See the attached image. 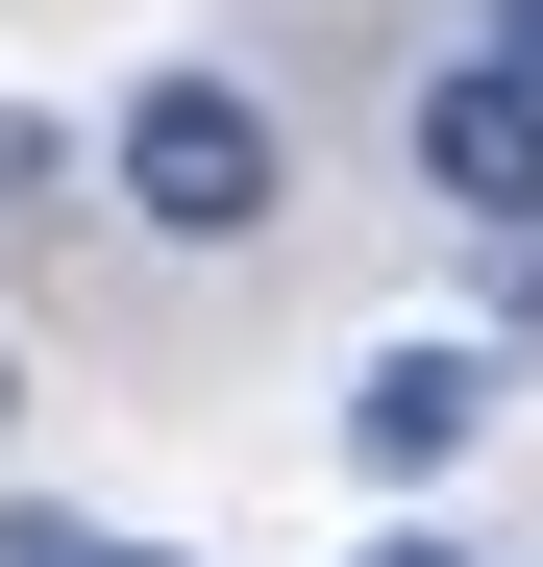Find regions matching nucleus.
I'll list each match as a JSON object with an SVG mask.
<instances>
[{
	"label": "nucleus",
	"instance_id": "423d86ee",
	"mask_svg": "<svg viewBox=\"0 0 543 567\" xmlns=\"http://www.w3.org/2000/svg\"><path fill=\"white\" fill-rule=\"evenodd\" d=\"M470 25H494V50H519V74H543V0H470Z\"/></svg>",
	"mask_w": 543,
	"mask_h": 567
},
{
	"label": "nucleus",
	"instance_id": "f257e3e1",
	"mask_svg": "<svg viewBox=\"0 0 543 567\" xmlns=\"http://www.w3.org/2000/svg\"><path fill=\"white\" fill-rule=\"evenodd\" d=\"M100 198H124L148 247H272V198H297V124H272L223 50H173V74H124V124H100Z\"/></svg>",
	"mask_w": 543,
	"mask_h": 567
},
{
	"label": "nucleus",
	"instance_id": "7ed1b4c3",
	"mask_svg": "<svg viewBox=\"0 0 543 567\" xmlns=\"http://www.w3.org/2000/svg\"><path fill=\"white\" fill-rule=\"evenodd\" d=\"M494 444V346H371V370H346V468H371V494H444V468H470Z\"/></svg>",
	"mask_w": 543,
	"mask_h": 567
},
{
	"label": "nucleus",
	"instance_id": "0eeeda50",
	"mask_svg": "<svg viewBox=\"0 0 543 567\" xmlns=\"http://www.w3.org/2000/svg\"><path fill=\"white\" fill-rule=\"evenodd\" d=\"M346 567H470V543H420V518H396V543H346Z\"/></svg>",
	"mask_w": 543,
	"mask_h": 567
},
{
	"label": "nucleus",
	"instance_id": "20e7f679",
	"mask_svg": "<svg viewBox=\"0 0 543 567\" xmlns=\"http://www.w3.org/2000/svg\"><path fill=\"white\" fill-rule=\"evenodd\" d=\"M50 223H74V124H25V100H0V271H25Z\"/></svg>",
	"mask_w": 543,
	"mask_h": 567
},
{
	"label": "nucleus",
	"instance_id": "6e6552de",
	"mask_svg": "<svg viewBox=\"0 0 543 567\" xmlns=\"http://www.w3.org/2000/svg\"><path fill=\"white\" fill-rule=\"evenodd\" d=\"M0 420H25V370H0Z\"/></svg>",
	"mask_w": 543,
	"mask_h": 567
},
{
	"label": "nucleus",
	"instance_id": "f03ea898",
	"mask_svg": "<svg viewBox=\"0 0 543 567\" xmlns=\"http://www.w3.org/2000/svg\"><path fill=\"white\" fill-rule=\"evenodd\" d=\"M396 148H420V198L470 223V247H543V74H519L494 25L420 74V124H396Z\"/></svg>",
	"mask_w": 543,
	"mask_h": 567
},
{
	"label": "nucleus",
	"instance_id": "39448f33",
	"mask_svg": "<svg viewBox=\"0 0 543 567\" xmlns=\"http://www.w3.org/2000/svg\"><path fill=\"white\" fill-rule=\"evenodd\" d=\"M0 567H173V543H124V518H74V494H0Z\"/></svg>",
	"mask_w": 543,
	"mask_h": 567
}]
</instances>
